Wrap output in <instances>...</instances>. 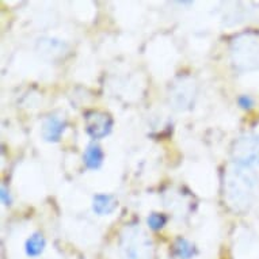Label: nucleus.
Wrapping results in <instances>:
<instances>
[{
	"mask_svg": "<svg viewBox=\"0 0 259 259\" xmlns=\"http://www.w3.org/2000/svg\"><path fill=\"white\" fill-rule=\"evenodd\" d=\"M258 178L251 168L236 166L227 175L225 193L231 206L238 210L246 209L255 196Z\"/></svg>",
	"mask_w": 259,
	"mask_h": 259,
	"instance_id": "f257e3e1",
	"label": "nucleus"
},
{
	"mask_svg": "<svg viewBox=\"0 0 259 259\" xmlns=\"http://www.w3.org/2000/svg\"><path fill=\"white\" fill-rule=\"evenodd\" d=\"M232 156L238 166L252 168L259 164V136L244 135L239 139L232 149Z\"/></svg>",
	"mask_w": 259,
	"mask_h": 259,
	"instance_id": "f03ea898",
	"label": "nucleus"
},
{
	"mask_svg": "<svg viewBox=\"0 0 259 259\" xmlns=\"http://www.w3.org/2000/svg\"><path fill=\"white\" fill-rule=\"evenodd\" d=\"M85 126L93 139H102L111 132L113 119L102 111H90L85 114Z\"/></svg>",
	"mask_w": 259,
	"mask_h": 259,
	"instance_id": "7ed1b4c3",
	"label": "nucleus"
},
{
	"mask_svg": "<svg viewBox=\"0 0 259 259\" xmlns=\"http://www.w3.org/2000/svg\"><path fill=\"white\" fill-rule=\"evenodd\" d=\"M149 246L151 243L140 230H129V234L123 236V250L129 259H141Z\"/></svg>",
	"mask_w": 259,
	"mask_h": 259,
	"instance_id": "20e7f679",
	"label": "nucleus"
},
{
	"mask_svg": "<svg viewBox=\"0 0 259 259\" xmlns=\"http://www.w3.org/2000/svg\"><path fill=\"white\" fill-rule=\"evenodd\" d=\"M65 123L57 117H49L42 125V136L49 143H57L64 132Z\"/></svg>",
	"mask_w": 259,
	"mask_h": 259,
	"instance_id": "39448f33",
	"label": "nucleus"
},
{
	"mask_svg": "<svg viewBox=\"0 0 259 259\" xmlns=\"http://www.w3.org/2000/svg\"><path fill=\"white\" fill-rule=\"evenodd\" d=\"M117 208V200L111 194H97L93 200V210L99 216L110 214Z\"/></svg>",
	"mask_w": 259,
	"mask_h": 259,
	"instance_id": "423d86ee",
	"label": "nucleus"
},
{
	"mask_svg": "<svg viewBox=\"0 0 259 259\" xmlns=\"http://www.w3.org/2000/svg\"><path fill=\"white\" fill-rule=\"evenodd\" d=\"M84 163L85 166L91 168V170H97L99 167L102 166V161H103V151L102 148L99 147L98 144H90L87 147V149L84 151Z\"/></svg>",
	"mask_w": 259,
	"mask_h": 259,
	"instance_id": "0eeeda50",
	"label": "nucleus"
},
{
	"mask_svg": "<svg viewBox=\"0 0 259 259\" xmlns=\"http://www.w3.org/2000/svg\"><path fill=\"white\" fill-rule=\"evenodd\" d=\"M45 246H47L45 238L41 234H38V232H35L26 242V254L29 255V256H33V258L38 256V255L42 254Z\"/></svg>",
	"mask_w": 259,
	"mask_h": 259,
	"instance_id": "6e6552de",
	"label": "nucleus"
},
{
	"mask_svg": "<svg viewBox=\"0 0 259 259\" xmlns=\"http://www.w3.org/2000/svg\"><path fill=\"white\" fill-rule=\"evenodd\" d=\"M175 252L179 258L190 259L194 255V246L190 242H187L186 239H179L175 244Z\"/></svg>",
	"mask_w": 259,
	"mask_h": 259,
	"instance_id": "1a4fd4ad",
	"label": "nucleus"
},
{
	"mask_svg": "<svg viewBox=\"0 0 259 259\" xmlns=\"http://www.w3.org/2000/svg\"><path fill=\"white\" fill-rule=\"evenodd\" d=\"M147 223H148L149 228L157 231L164 227V224L167 223V217L164 214H161V213H152L147 219Z\"/></svg>",
	"mask_w": 259,
	"mask_h": 259,
	"instance_id": "9d476101",
	"label": "nucleus"
},
{
	"mask_svg": "<svg viewBox=\"0 0 259 259\" xmlns=\"http://www.w3.org/2000/svg\"><path fill=\"white\" fill-rule=\"evenodd\" d=\"M239 105L243 107V109H251L254 106V99L248 97V95H242L239 98Z\"/></svg>",
	"mask_w": 259,
	"mask_h": 259,
	"instance_id": "9b49d317",
	"label": "nucleus"
},
{
	"mask_svg": "<svg viewBox=\"0 0 259 259\" xmlns=\"http://www.w3.org/2000/svg\"><path fill=\"white\" fill-rule=\"evenodd\" d=\"M0 196H2V201H3V204L5 205L11 204V197H10L9 190H7L5 186L2 187V193H0Z\"/></svg>",
	"mask_w": 259,
	"mask_h": 259,
	"instance_id": "f8f14e48",
	"label": "nucleus"
}]
</instances>
